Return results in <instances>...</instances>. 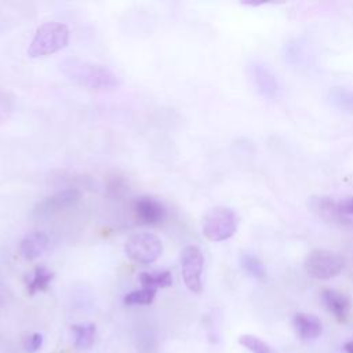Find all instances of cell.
I'll return each mask as SVG.
<instances>
[{
    "instance_id": "cell-1",
    "label": "cell",
    "mask_w": 353,
    "mask_h": 353,
    "mask_svg": "<svg viewBox=\"0 0 353 353\" xmlns=\"http://www.w3.org/2000/svg\"><path fill=\"white\" fill-rule=\"evenodd\" d=\"M59 69L73 84L91 91H113L119 88L120 79L109 68L81 59H63Z\"/></svg>"
},
{
    "instance_id": "cell-2",
    "label": "cell",
    "mask_w": 353,
    "mask_h": 353,
    "mask_svg": "<svg viewBox=\"0 0 353 353\" xmlns=\"http://www.w3.org/2000/svg\"><path fill=\"white\" fill-rule=\"evenodd\" d=\"M69 28L57 21H50L37 28L28 47V57L41 58L63 50L69 44Z\"/></svg>"
},
{
    "instance_id": "cell-3",
    "label": "cell",
    "mask_w": 353,
    "mask_h": 353,
    "mask_svg": "<svg viewBox=\"0 0 353 353\" xmlns=\"http://www.w3.org/2000/svg\"><path fill=\"white\" fill-rule=\"evenodd\" d=\"M239 225L236 212L229 207H214L203 218L201 232L210 241H225L230 239Z\"/></svg>"
},
{
    "instance_id": "cell-4",
    "label": "cell",
    "mask_w": 353,
    "mask_h": 353,
    "mask_svg": "<svg viewBox=\"0 0 353 353\" xmlns=\"http://www.w3.org/2000/svg\"><path fill=\"white\" fill-rule=\"evenodd\" d=\"M124 252L135 263L150 265L161 256L163 244L156 234L141 232L127 239L124 244Z\"/></svg>"
},
{
    "instance_id": "cell-5",
    "label": "cell",
    "mask_w": 353,
    "mask_h": 353,
    "mask_svg": "<svg viewBox=\"0 0 353 353\" xmlns=\"http://www.w3.org/2000/svg\"><path fill=\"white\" fill-rule=\"evenodd\" d=\"M343 265V259L328 250H313L303 261L305 272L317 280H330L338 276L342 272Z\"/></svg>"
},
{
    "instance_id": "cell-6",
    "label": "cell",
    "mask_w": 353,
    "mask_h": 353,
    "mask_svg": "<svg viewBox=\"0 0 353 353\" xmlns=\"http://www.w3.org/2000/svg\"><path fill=\"white\" fill-rule=\"evenodd\" d=\"M181 273L185 285L189 291L194 294H200L203 290V268H204V256L201 250L197 245H186L181 251Z\"/></svg>"
},
{
    "instance_id": "cell-7",
    "label": "cell",
    "mask_w": 353,
    "mask_h": 353,
    "mask_svg": "<svg viewBox=\"0 0 353 353\" xmlns=\"http://www.w3.org/2000/svg\"><path fill=\"white\" fill-rule=\"evenodd\" d=\"M81 199V192L76 188H69L59 190L41 201H39L33 208V215L39 218L54 215L59 211H63L66 208H70L76 205Z\"/></svg>"
},
{
    "instance_id": "cell-8",
    "label": "cell",
    "mask_w": 353,
    "mask_h": 353,
    "mask_svg": "<svg viewBox=\"0 0 353 353\" xmlns=\"http://www.w3.org/2000/svg\"><path fill=\"white\" fill-rule=\"evenodd\" d=\"M307 207L317 218L325 222L339 226H353V219L342 214L338 201H335L332 197L319 194L310 196L307 199Z\"/></svg>"
},
{
    "instance_id": "cell-9",
    "label": "cell",
    "mask_w": 353,
    "mask_h": 353,
    "mask_svg": "<svg viewBox=\"0 0 353 353\" xmlns=\"http://www.w3.org/2000/svg\"><path fill=\"white\" fill-rule=\"evenodd\" d=\"M248 77L256 92L266 99H276L280 94V84L276 74L261 62L248 65Z\"/></svg>"
},
{
    "instance_id": "cell-10",
    "label": "cell",
    "mask_w": 353,
    "mask_h": 353,
    "mask_svg": "<svg viewBox=\"0 0 353 353\" xmlns=\"http://www.w3.org/2000/svg\"><path fill=\"white\" fill-rule=\"evenodd\" d=\"M134 216L141 225H159L165 218V208L163 204L149 196H141L132 203Z\"/></svg>"
},
{
    "instance_id": "cell-11",
    "label": "cell",
    "mask_w": 353,
    "mask_h": 353,
    "mask_svg": "<svg viewBox=\"0 0 353 353\" xmlns=\"http://www.w3.org/2000/svg\"><path fill=\"white\" fill-rule=\"evenodd\" d=\"M321 301H323L325 309L339 323H345L347 320L352 303H350V299L345 294H342L336 290L327 288V290L321 291Z\"/></svg>"
},
{
    "instance_id": "cell-12",
    "label": "cell",
    "mask_w": 353,
    "mask_h": 353,
    "mask_svg": "<svg viewBox=\"0 0 353 353\" xmlns=\"http://www.w3.org/2000/svg\"><path fill=\"white\" fill-rule=\"evenodd\" d=\"M48 244L50 240L44 232H30L22 239L19 244V254L23 259L33 261L47 251Z\"/></svg>"
},
{
    "instance_id": "cell-13",
    "label": "cell",
    "mask_w": 353,
    "mask_h": 353,
    "mask_svg": "<svg viewBox=\"0 0 353 353\" xmlns=\"http://www.w3.org/2000/svg\"><path fill=\"white\" fill-rule=\"evenodd\" d=\"M292 324L298 336L303 341H313L319 338L323 330L321 321L317 316L310 313H303V312L295 313L292 319Z\"/></svg>"
},
{
    "instance_id": "cell-14",
    "label": "cell",
    "mask_w": 353,
    "mask_h": 353,
    "mask_svg": "<svg viewBox=\"0 0 353 353\" xmlns=\"http://www.w3.org/2000/svg\"><path fill=\"white\" fill-rule=\"evenodd\" d=\"M281 55H283V59L285 61V63H288L294 68L303 66L309 61V54H307L306 46H305V43H302L298 39L287 41L283 46Z\"/></svg>"
},
{
    "instance_id": "cell-15",
    "label": "cell",
    "mask_w": 353,
    "mask_h": 353,
    "mask_svg": "<svg viewBox=\"0 0 353 353\" xmlns=\"http://www.w3.org/2000/svg\"><path fill=\"white\" fill-rule=\"evenodd\" d=\"M54 279V273L47 269L46 266L40 265L36 266L33 270V274L30 276V279L26 280V291L29 295H34L36 292L40 291H46L50 285V283Z\"/></svg>"
},
{
    "instance_id": "cell-16",
    "label": "cell",
    "mask_w": 353,
    "mask_h": 353,
    "mask_svg": "<svg viewBox=\"0 0 353 353\" xmlns=\"http://www.w3.org/2000/svg\"><path fill=\"white\" fill-rule=\"evenodd\" d=\"M327 98L335 109L345 113H353V90L347 87H332L328 91Z\"/></svg>"
},
{
    "instance_id": "cell-17",
    "label": "cell",
    "mask_w": 353,
    "mask_h": 353,
    "mask_svg": "<svg viewBox=\"0 0 353 353\" xmlns=\"http://www.w3.org/2000/svg\"><path fill=\"white\" fill-rule=\"evenodd\" d=\"M138 280L142 287L152 288L156 291L159 288H165L172 284V276H171V272H168V270L142 272V273H139Z\"/></svg>"
},
{
    "instance_id": "cell-18",
    "label": "cell",
    "mask_w": 353,
    "mask_h": 353,
    "mask_svg": "<svg viewBox=\"0 0 353 353\" xmlns=\"http://www.w3.org/2000/svg\"><path fill=\"white\" fill-rule=\"evenodd\" d=\"M72 332L74 335V346L77 349H90L95 339V324L92 323H81V324H73Z\"/></svg>"
},
{
    "instance_id": "cell-19",
    "label": "cell",
    "mask_w": 353,
    "mask_h": 353,
    "mask_svg": "<svg viewBox=\"0 0 353 353\" xmlns=\"http://www.w3.org/2000/svg\"><path fill=\"white\" fill-rule=\"evenodd\" d=\"M240 265L248 276H251L256 280H262L266 276L265 265L254 254H250V252L241 254L240 255Z\"/></svg>"
},
{
    "instance_id": "cell-20",
    "label": "cell",
    "mask_w": 353,
    "mask_h": 353,
    "mask_svg": "<svg viewBox=\"0 0 353 353\" xmlns=\"http://www.w3.org/2000/svg\"><path fill=\"white\" fill-rule=\"evenodd\" d=\"M156 290H152V288H139V290H135V291H131L128 292L123 302L128 306H146V305H150L154 298H156Z\"/></svg>"
},
{
    "instance_id": "cell-21",
    "label": "cell",
    "mask_w": 353,
    "mask_h": 353,
    "mask_svg": "<svg viewBox=\"0 0 353 353\" xmlns=\"http://www.w3.org/2000/svg\"><path fill=\"white\" fill-rule=\"evenodd\" d=\"M239 343L251 353H279L269 343H266L261 338H258L255 335H251V334L240 335L239 336Z\"/></svg>"
},
{
    "instance_id": "cell-22",
    "label": "cell",
    "mask_w": 353,
    "mask_h": 353,
    "mask_svg": "<svg viewBox=\"0 0 353 353\" xmlns=\"http://www.w3.org/2000/svg\"><path fill=\"white\" fill-rule=\"evenodd\" d=\"M41 343H43V336H41V334L34 332L33 335H30V336L28 338V341H26V343H25V347H26L28 353H34V352H37V350L40 349Z\"/></svg>"
},
{
    "instance_id": "cell-23",
    "label": "cell",
    "mask_w": 353,
    "mask_h": 353,
    "mask_svg": "<svg viewBox=\"0 0 353 353\" xmlns=\"http://www.w3.org/2000/svg\"><path fill=\"white\" fill-rule=\"evenodd\" d=\"M338 205H339V208H341L343 215H346V216L353 219V196L343 197L342 200L338 201Z\"/></svg>"
},
{
    "instance_id": "cell-24",
    "label": "cell",
    "mask_w": 353,
    "mask_h": 353,
    "mask_svg": "<svg viewBox=\"0 0 353 353\" xmlns=\"http://www.w3.org/2000/svg\"><path fill=\"white\" fill-rule=\"evenodd\" d=\"M108 189H109V192H113V194L119 196V194H121V193L125 190V183H124L123 179H120V178L116 175V176H113L112 181L109 182Z\"/></svg>"
},
{
    "instance_id": "cell-25",
    "label": "cell",
    "mask_w": 353,
    "mask_h": 353,
    "mask_svg": "<svg viewBox=\"0 0 353 353\" xmlns=\"http://www.w3.org/2000/svg\"><path fill=\"white\" fill-rule=\"evenodd\" d=\"M11 105H12V99L8 98V95L0 90V109H7Z\"/></svg>"
},
{
    "instance_id": "cell-26",
    "label": "cell",
    "mask_w": 353,
    "mask_h": 353,
    "mask_svg": "<svg viewBox=\"0 0 353 353\" xmlns=\"http://www.w3.org/2000/svg\"><path fill=\"white\" fill-rule=\"evenodd\" d=\"M343 349L346 353H353V339L347 341L345 345H343Z\"/></svg>"
}]
</instances>
